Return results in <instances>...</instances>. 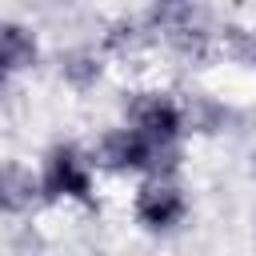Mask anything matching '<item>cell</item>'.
<instances>
[{"instance_id":"cell-11","label":"cell","mask_w":256,"mask_h":256,"mask_svg":"<svg viewBox=\"0 0 256 256\" xmlns=\"http://www.w3.org/2000/svg\"><path fill=\"white\" fill-rule=\"evenodd\" d=\"M160 8H180V4H192V0H156Z\"/></svg>"},{"instance_id":"cell-1","label":"cell","mask_w":256,"mask_h":256,"mask_svg":"<svg viewBox=\"0 0 256 256\" xmlns=\"http://www.w3.org/2000/svg\"><path fill=\"white\" fill-rule=\"evenodd\" d=\"M96 168L112 172V176H164L176 168V148H164L156 140H148L140 128H132L128 120L100 132L96 148H92Z\"/></svg>"},{"instance_id":"cell-4","label":"cell","mask_w":256,"mask_h":256,"mask_svg":"<svg viewBox=\"0 0 256 256\" xmlns=\"http://www.w3.org/2000/svg\"><path fill=\"white\" fill-rule=\"evenodd\" d=\"M128 124L140 128L148 140L164 144V148H180V140L192 132V116H188V104L176 100L172 92H136L132 104H128Z\"/></svg>"},{"instance_id":"cell-10","label":"cell","mask_w":256,"mask_h":256,"mask_svg":"<svg viewBox=\"0 0 256 256\" xmlns=\"http://www.w3.org/2000/svg\"><path fill=\"white\" fill-rule=\"evenodd\" d=\"M12 76H16V72H12V68H8V64H4V60H0V92H4V88H8V80H12Z\"/></svg>"},{"instance_id":"cell-7","label":"cell","mask_w":256,"mask_h":256,"mask_svg":"<svg viewBox=\"0 0 256 256\" xmlns=\"http://www.w3.org/2000/svg\"><path fill=\"white\" fill-rule=\"evenodd\" d=\"M0 60L12 68V72H24L40 60V40L28 24H16V20H0Z\"/></svg>"},{"instance_id":"cell-6","label":"cell","mask_w":256,"mask_h":256,"mask_svg":"<svg viewBox=\"0 0 256 256\" xmlns=\"http://www.w3.org/2000/svg\"><path fill=\"white\" fill-rule=\"evenodd\" d=\"M40 200H44L40 168H32L16 156H0V216H24Z\"/></svg>"},{"instance_id":"cell-3","label":"cell","mask_w":256,"mask_h":256,"mask_svg":"<svg viewBox=\"0 0 256 256\" xmlns=\"http://www.w3.org/2000/svg\"><path fill=\"white\" fill-rule=\"evenodd\" d=\"M192 204L184 184L164 172V176H144L132 192V220L148 232V236H172L176 228H184Z\"/></svg>"},{"instance_id":"cell-9","label":"cell","mask_w":256,"mask_h":256,"mask_svg":"<svg viewBox=\"0 0 256 256\" xmlns=\"http://www.w3.org/2000/svg\"><path fill=\"white\" fill-rule=\"evenodd\" d=\"M220 52L232 60V64H244V68H256V36L240 24H224L220 28Z\"/></svg>"},{"instance_id":"cell-5","label":"cell","mask_w":256,"mask_h":256,"mask_svg":"<svg viewBox=\"0 0 256 256\" xmlns=\"http://www.w3.org/2000/svg\"><path fill=\"white\" fill-rule=\"evenodd\" d=\"M156 40H164V48L188 64H204L216 48H220V32H212L196 12H188V4L180 8H160L156 20Z\"/></svg>"},{"instance_id":"cell-8","label":"cell","mask_w":256,"mask_h":256,"mask_svg":"<svg viewBox=\"0 0 256 256\" xmlns=\"http://www.w3.org/2000/svg\"><path fill=\"white\" fill-rule=\"evenodd\" d=\"M100 72H104V56H100L96 48H76V52H68V56L60 60V76H64L72 88L96 84Z\"/></svg>"},{"instance_id":"cell-2","label":"cell","mask_w":256,"mask_h":256,"mask_svg":"<svg viewBox=\"0 0 256 256\" xmlns=\"http://www.w3.org/2000/svg\"><path fill=\"white\" fill-rule=\"evenodd\" d=\"M96 160L92 152H84L80 144H52L40 156V192L48 204H80L92 208L96 204Z\"/></svg>"}]
</instances>
